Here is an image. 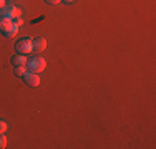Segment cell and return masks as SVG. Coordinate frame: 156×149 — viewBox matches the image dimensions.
<instances>
[{
    "label": "cell",
    "mask_w": 156,
    "mask_h": 149,
    "mask_svg": "<svg viewBox=\"0 0 156 149\" xmlns=\"http://www.w3.org/2000/svg\"><path fill=\"white\" fill-rule=\"evenodd\" d=\"M25 68L30 73H42L43 70L47 68V61H45V58H42L40 55H35V57H32V58H27Z\"/></svg>",
    "instance_id": "obj_1"
},
{
    "label": "cell",
    "mask_w": 156,
    "mask_h": 149,
    "mask_svg": "<svg viewBox=\"0 0 156 149\" xmlns=\"http://www.w3.org/2000/svg\"><path fill=\"white\" fill-rule=\"evenodd\" d=\"M15 50H17V53H20V55L32 53V38H28V36L20 38L15 43Z\"/></svg>",
    "instance_id": "obj_2"
},
{
    "label": "cell",
    "mask_w": 156,
    "mask_h": 149,
    "mask_svg": "<svg viewBox=\"0 0 156 149\" xmlns=\"http://www.w3.org/2000/svg\"><path fill=\"white\" fill-rule=\"evenodd\" d=\"M22 78H23V81H25V85H27V86L35 88V86H38V85H40V76H38V73H30V71H27Z\"/></svg>",
    "instance_id": "obj_3"
},
{
    "label": "cell",
    "mask_w": 156,
    "mask_h": 149,
    "mask_svg": "<svg viewBox=\"0 0 156 149\" xmlns=\"http://www.w3.org/2000/svg\"><path fill=\"white\" fill-rule=\"evenodd\" d=\"M45 48H47V40L43 38V36H37V38L32 40V51H35V53H42Z\"/></svg>",
    "instance_id": "obj_4"
},
{
    "label": "cell",
    "mask_w": 156,
    "mask_h": 149,
    "mask_svg": "<svg viewBox=\"0 0 156 149\" xmlns=\"http://www.w3.org/2000/svg\"><path fill=\"white\" fill-rule=\"evenodd\" d=\"M10 63H12V66H25V63H27V57L25 55H13L12 58H10Z\"/></svg>",
    "instance_id": "obj_5"
},
{
    "label": "cell",
    "mask_w": 156,
    "mask_h": 149,
    "mask_svg": "<svg viewBox=\"0 0 156 149\" xmlns=\"http://www.w3.org/2000/svg\"><path fill=\"white\" fill-rule=\"evenodd\" d=\"M17 33H18V27H17L15 23H12L9 28L5 30V32H3V36H7V38H13Z\"/></svg>",
    "instance_id": "obj_6"
},
{
    "label": "cell",
    "mask_w": 156,
    "mask_h": 149,
    "mask_svg": "<svg viewBox=\"0 0 156 149\" xmlns=\"http://www.w3.org/2000/svg\"><path fill=\"white\" fill-rule=\"evenodd\" d=\"M12 23H13V20H12V18H0V32L3 33L7 28L10 27V25H12Z\"/></svg>",
    "instance_id": "obj_7"
},
{
    "label": "cell",
    "mask_w": 156,
    "mask_h": 149,
    "mask_svg": "<svg viewBox=\"0 0 156 149\" xmlns=\"http://www.w3.org/2000/svg\"><path fill=\"white\" fill-rule=\"evenodd\" d=\"M13 73H15V76H23L25 73H27V68L25 66H13Z\"/></svg>",
    "instance_id": "obj_8"
},
{
    "label": "cell",
    "mask_w": 156,
    "mask_h": 149,
    "mask_svg": "<svg viewBox=\"0 0 156 149\" xmlns=\"http://www.w3.org/2000/svg\"><path fill=\"white\" fill-rule=\"evenodd\" d=\"M3 147H7V137H5V134H0V149H3Z\"/></svg>",
    "instance_id": "obj_9"
},
{
    "label": "cell",
    "mask_w": 156,
    "mask_h": 149,
    "mask_svg": "<svg viewBox=\"0 0 156 149\" xmlns=\"http://www.w3.org/2000/svg\"><path fill=\"white\" fill-rule=\"evenodd\" d=\"M7 131V123L5 121H2V119H0V134H3Z\"/></svg>",
    "instance_id": "obj_10"
},
{
    "label": "cell",
    "mask_w": 156,
    "mask_h": 149,
    "mask_svg": "<svg viewBox=\"0 0 156 149\" xmlns=\"http://www.w3.org/2000/svg\"><path fill=\"white\" fill-rule=\"evenodd\" d=\"M13 23H15L17 27H20V25H23V18H22V17H18V18H15V20H13Z\"/></svg>",
    "instance_id": "obj_11"
},
{
    "label": "cell",
    "mask_w": 156,
    "mask_h": 149,
    "mask_svg": "<svg viewBox=\"0 0 156 149\" xmlns=\"http://www.w3.org/2000/svg\"><path fill=\"white\" fill-rule=\"evenodd\" d=\"M62 0H45V3H48V5H57V3H60Z\"/></svg>",
    "instance_id": "obj_12"
},
{
    "label": "cell",
    "mask_w": 156,
    "mask_h": 149,
    "mask_svg": "<svg viewBox=\"0 0 156 149\" xmlns=\"http://www.w3.org/2000/svg\"><path fill=\"white\" fill-rule=\"evenodd\" d=\"M7 7V0H0V10Z\"/></svg>",
    "instance_id": "obj_13"
},
{
    "label": "cell",
    "mask_w": 156,
    "mask_h": 149,
    "mask_svg": "<svg viewBox=\"0 0 156 149\" xmlns=\"http://www.w3.org/2000/svg\"><path fill=\"white\" fill-rule=\"evenodd\" d=\"M62 2H68V3H72V2H75V0H62Z\"/></svg>",
    "instance_id": "obj_14"
}]
</instances>
